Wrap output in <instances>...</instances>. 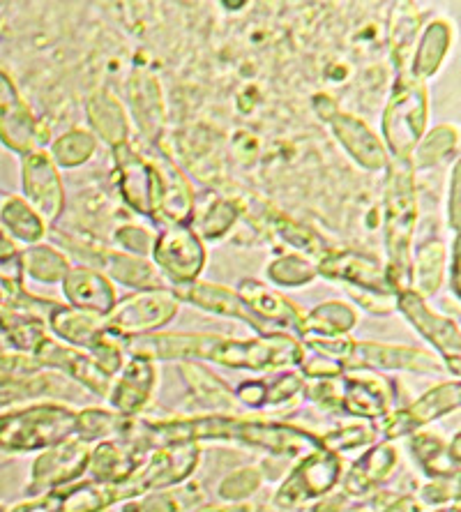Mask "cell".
<instances>
[{
    "label": "cell",
    "instance_id": "58",
    "mask_svg": "<svg viewBox=\"0 0 461 512\" xmlns=\"http://www.w3.org/2000/svg\"><path fill=\"white\" fill-rule=\"evenodd\" d=\"M314 104H316V111H319V116H321L323 120H330L332 116L339 114L337 107H335V102H332L330 97H326V95H319V97H316Z\"/></svg>",
    "mask_w": 461,
    "mask_h": 512
},
{
    "label": "cell",
    "instance_id": "5",
    "mask_svg": "<svg viewBox=\"0 0 461 512\" xmlns=\"http://www.w3.org/2000/svg\"><path fill=\"white\" fill-rule=\"evenodd\" d=\"M199 457V443L162 446L146 464L136 466L123 483L116 485L120 501L134 499V496L141 494L162 492V489L185 483V480L192 476L196 464H199Z\"/></svg>",
    "mask_w": 461,
    "mask_h": 512
},
{
    "label": "cell",
    "instance_id": "25",
    "mask_svg": "<svg viewBox=\"0 0 461 512\" xmlns=\"http://www.w3.org/2000/svg\"><path fill=\"white\" fill-rule=\"evenodd\" d=\"M238 298L249 307L256 319L266 326H282V328H293L300 333L302 316L296 305L291 303L289 298L282 296V293L272 291L270 286L256 282V280H243L238 286Z\"/></svg>",
    "mask_w": 461,
    "mask_h": 512
},
{
    "label": "cell",
    "instance_id": "53",
    "mask_svg": "<svg viewBox=\"0 0 461 512\" xmlns=\"http://www.w3.org/2000/svg\"><path fill=\"white\" fill-rule=\"evenodd\" d=\"M448 222L450 229L459 236V224H461V164L455 162L450 173V194H448Z\"/></svg>",
    "mask_w": 461,
    "mask_h": 512
},
{
    "label": "cell",
    "instance_id": "22",
    "mask_svg": "<svg viewBox=\"0 0 461 512\" xmlns=\"http://www.w3.org/2000/svg\"><path fill=\"white\" fill-rule=\"evenodd\" d=\"M173 296H176L178 300H185V303H190V305L201 307V310H206V312H213V314H219V316H229V319L245 321L259 335L270 333L266 323H261L252 312H249V307L238 298V293L226 289V286L196 280L192 284L176 286Z\"/></svg>",
    "mask_w": 461,
    "mask_h": 512
},
{
    "label": "cell",
    "instance_id": "11",
    "mask_svg": "<svg viewBox=\"0 0 461 512\" xmlns=\"http://www.w3.org/2000/svg\"><path fill=\"white\" fill-rule=\"evenodd\" d=\"M233 441L247 443V446L268 450L272 455L282 457H302L323 450L321 439L305 429L272 423V420H243L236 418V429H233Z\"/></svg>",
    "mask_w": 461,
    "mask_h": 512
},
{
    "label": "cell",
    "instance_id": "45",
    "mask_svg": "<svg viewBox=\"0 0 461 512\" xmlns=\"http://www.w3.org/2000/svg\"><path fill=\"white\" fill-rule=\"evenodd\" d=\"M180 372L185 374V379L190 381L192 390L199 397L208 399V402H213L217 406H233V393H231V390L226 388L224 383L217 379V376L210 374L206 367L185 363L183 367H180Z\"/></svg>",
    "mask_w": 461,
    "mask_h": 512
},
{
    "label": "cell",
    "instance_id": "46",
    "mask_svg": "<svg viewBox=\"0 0 461 512\" xmlns=\"http://www.w3.org/2000/svg\"><path fill=\"white\" fill-rule=\"evenodd\" d=\"M302 346H307L314 356L346 367L353 358L355 342L349 335H302Z\"/></svg>",
    "mask_w": 461,
    "mask_h": 512
},
{
    "label": "cell",
    "instance_id": "2",
    "mask_svg": "<svg viewBox=\"0 0 461 512\" xmlns=\"http://www.w3.org/2000/svg\"><path fill=\"white\" fill-rule=\"evenodd\" d=\"M418 224V192H415L413 167L406 160L388 162V183L383 201V236H385V275L392 291L411 289L413 233Z\"/></svg>",
    "mask_w": 461,
    "mask_h": 512
},
{
    "label": "cell",
    "instance_id": "17",
    "mask_svg": "<svg viewBox=\"0 0 461 512\" xmlns=\"http://www.w3.org/2000/svg\"><path fill=\"white\" fill-rule=\"evenodd\" d=\"M113 160H116L118 169V190L120 197L130 206L134 213L143 217H153L155 210V169L148 157L125 143V146L113 148Z\"/></svg>",
    "mask_w": 461,
    "mask_h": 512
},
{
    "label": "cell",
    "instance_id": "36",
    "mask_svg": "<svg viewBox=\"0 0 461 512\" xmlns=\"http://www.w3.org/2000/svg\"><path fill=\"white\" fill-rule=\"evenodd\" d=\"M0 333L7 337L14 349L30 353V356L49 337L47 323L24 310H0Z\"/></svg>",
    "mask_w": 461,
    "mask_h": 512
},
{
    "label": "cell",
    "instance_id": "44",
    "mask_svg": "<svg viewBox=\"0 0 461 512\" xmlns=\"http://www.w3.org/2000/svg\"><path fill=\"white\" fill-rule=\"evenodd\" d=\"M316 263L298 254L279 256L268 266V277L279 286H305L316 280Z\"/></svg>",
    "mask_w": 461,
    "mask_h": 512
},
{
    "label": "cell",
    "instance_id": "32",
    "mask_svg": "<svg viewBox=\"0 0 461 512\" xmlns=\"http://www.w3.org/2000/svg\"><path fill=\"white\" fill-rule=\"evenodd\" d=\"M139 466L136 457L116 441H102L88 457L86 473L93 483L118 485Z\"/></svg>",
    "mask_w": 461,
    "mask_h": 512
},
{
    "label": "cell",
    "instance_id": "51",
    "mask_svg": "<svg viewBox=\"0 0 461 512\" xmlns=\"http://www.w3.org/2000/svg\"><path fill=\"white\" fill-rule=\"evenodd\" d=\"M190 494H194V492H176V494L157 492L153 496H148L143 503H139V510H143V512H185L187 508L194 506L196 499H199V496H194L192 499Z\"/></svg>",
    "mask_w": 461,
    "mask_h": 512
},
{
    "label": "cell",
    "instance_id": "27",
    "mask_svg": "<svg viewBox=\"0 0 461 512\" xmlns=\"http://www.w3.org/2000/svg\"><path fill=\"white\" fill-rule=\"evenodd\" d=\"M49 328L65 344L74 346V349L88 351L97 337L107 333V321L100 314L74 310L70 305H56L49 312Z\"/></svg>",
    "mask_w": 461,
    "mask_h": 512
},
{
    "label": "cell",
    "instance_id": "41",
    "mask_svg": "<svg viewBox=\"0 0 461 512\" xmlns=\"http://www.w3.org/2000/svg\"><path fill=\"white\" fill-rule=\"evenodd\" d=\"M268 222L272 231H275L286 245H291L293 250L312 256V259H321V256L328 252V247L321 240V236H316V233L312 229H307L305 224L291 220V217L277 213V210H272Z\"/></svg>",
    "mask_w": 461,
    "mask_h": 512
},
{
    "label": "cell",
    "instance_id": "54",
    "mask_svg": "<svg viewBox=\"0 0 461 512\" xmlns=\"http://www.w3.org/2000/svg\"><path fill=\"white\" fill-rule=\"evenodd\" d=\"M300 367L305 376H314V379H337V376H342L344 372V365L332 363V360L319 356H314L312 360H302Z\"/></svg>",
    "mask_w": 461,
    "mask_h": 512
},
{
    "label": "cell",
    "instance_id": "33",
    "mask_svg": "<svg viewBox=\"0 0 461 512\" xmlns=\"http://www.w3.org/2000/svg\"><path fill=\"white\" fill-rule=\"evenodd\" d=\"M445 259L448 252L441 240H427L425 245H420L415 256H411V291L420 298L434 296L441 289Z\"/></svg>",
    "mask_w": 461,
    "mask_h": 512
},
{
    "label": "cell",
    "instance_id": "18",
    "mask_svg": "<svg viewBox=\"0 0 461 512\" xmlns=\"http://www.w3.org/2000/svg\"><path fill=\"white\" fill-rule=\"evenodd\" d=\"M351 367H376V370H404L418 374L441 372V360L434 353L404 344L355 342Z\"/></svg>",
    "mask_w": 461,
    "mask_h": 512
},
{
    "label": "cell",
    "instance_id": "34",
    "mask_svg": "<svg viewBox=\"0 0 461 512\" xmlns=\"http://www.w3.org/2000/svg\"><path fill=\"white\" fill-rule=\"evenodd\" d=\"M0 227L7 231V236L26 245H40L44 233H47V224L42 222V217L21 197L5 199L0 206Z\"/></svg>",
    "mask_w": 461,
    "mask_h": 512
},
{
    "label": "cell",
    "instance_id": "49",
    "mask_svg": "<svg viewBox=\"0 0 461 512\" xmlns=\"http://www.w3.org/2000/svg\"><path fill=\"white\" fill-rule=\"evenodd\" d=\"M376 436H379V432L369 425H351V427L339 429V432L323 436L321 446H323V450H330V453L339 455V450H351V448L365 446V443H372Z\"/></svg>",
    "mask_w": 461,
    "mask_h": 512
},
{
    "label": "cell",
    "instance_id": "19",
    "mask_svg": "<svg viewBox=\"0 0 461 512\" xmlns=\"http://www.w3.org/2000/svg\"><path fill=\"white\" fill-rule=\"evenodd\" d=\"M33 360L37 365L54 367V370H60L67 376H72L74 381H79L81 386H86L90 393L100 397L109 395L111 379L93 363V358H90L86 351L74 349L70 344L65 346L47 337V340L37 346V351L33 353Z\"/></svg>",
    "mask_w": 461,
    "mask_h": 512
},
{
    "label": "cell",
    "instance_id": "42",
    "mask_svg": "<svg viewBox=\"0 0 461 512\" xmlns=\"http://www.w3.org/2000/svg\"><path fill=\"white\" fill-rule=\"evenodd\" d=\"M134 418L120 416V413H109L100 409H86L79 413V432L83 443L88 441H113L116 436H127Z\"/></svg>",
    "mask_w": 461,
    "mask_h": 512
},
{
    "label": "cell",
    "instance_id": "16",
    "mask_svg": "<svg viewBox=\"0 0 461 512\" xmlns=\"http://www.w3.org/2000/svg\"><path fill=\"white\" fill-rule=\"evenodd\" d=\"M88 457L90 453L81 439H70L60 446L44 450L33 466V483H30L28 492L42 494L74 483L86 473Z\"/></svg>",
    "mask_w": 461,
    "mask_h": 512
},
{
    "label": "cell",
    "instance_id": "20",
    "mask_svg": "<svg viewBox=\"0 0 461 512\" xmlns=\"http://www.w3.org/2000/svg\"><path fill=\"white\" fill-rule=\"evenodd\" d=\"M342 393H339V406L351 416L365 420H379L388 416L392 399H395V388L388 379L374 374L351 372L342 381Z\"/></svg>",
    "mask_w": 461,
    "mask_h": 512
},
{
    "label": "cell",
    "instance_id": "8",
    "mask_svg": "<svg viewBox=\"0 0 461 512\" xmlns=\"http://www.w3.org/2000/svg\"><path fill=\"white\" fill-rule=\"evenodd\" d=\"M339 478H342V457L330 450H316L302 459L298 469L279 487L275 503L279 508L302 506V503L330 494Z\"/></svg>",
    "mask_w": 461,
    "mask_h": 512
},
{
    "label": "cell",
    "instance_id": "43",
    "mask_svg": "<svg viewBox=\"0 0 461 512\" xmlns=\"http://www.w3.org/2000/svg\"><path fill=\"white\" fill-rule=\"evenodd\" d=\"M95 148L97 141L93 134L86 130H72L58 137L54 146H51V160H54L56 167L74 169L88 162L95 155Z\"/></svg>",
    "mask_w": 461,
    "mask_h": 512
},
{
    "label": "cell",
    "instance_id": "26",
    "mask_svg": "<svg viewBox=\"0 0 461 512\" xmlns=\"http://www.w3.org/2000/svg\"><path fill=\"white\" fill-rule=\"evenodd\" d=\"M399 464V450L392 443H381V446H374L362 455L360 462L353 464L349 476L344 478V492L349 496H365L372 492L376 485H381L383 480H388L392 471L397 469Z\"/></svg>",
    "mask_w": 461,
    "mask_h": 512
},
{
    "label": "cell",
    "instance_id": "52",
    "mask_svg": "<svg viewBox=\"0 0 461 512\" xmlns=\"http://www.w3.org/2000/svg\"><path fill=\"white\" fill-rule=\"evenodd\" d=\"M116 240L125 250V254H134V256H141V259H146V256L153 252L155 236H150L146 229L127 224V227H120L116 231Z\"/></svg>",
    "mask_w": 461,
    "mask_h": 512
},
{
    "label": "cell",
    "instance_id": "6",
    "mask_svg": "<svg viewBox=\"0 0 461 512\" xmlns=\"http://www.w3.org/2000/svg\"><path fill=\"white\" fill-rule=\"evenodd\" d=\"M180 300L173 291L150 289L132 293L113 305V310L104 316L107 321V333L113 337H139L150 335L157 328H164L173 316L178 314Z\"/></svg>",
    "mask_w": 461,
    "mask_h": 512
},
{
    "label": "cell",
    "instance_id": "29",
    "mask_svg": "<svg viewBox=\"0 0 461 512\" xmlns=\"http://www.w3.org/2000/svg\"><path fill=\"white\" fill-rule=\"evenodd\" d=\"M88 123L93 127L97 137L104 139L111 148L125 146L127 137H130V123L120 102L113 97L109 90H97L90 95L86 104Z\"/></svg>",
    "mask_w": 461,
    "mask_h": 512
},
{
    "label": "cell",
    "instance_id": "57",
    "mask_svg": "<svg viewBox=\"0 0 461 512\" xmlns=\"http://www.w3.org/2000/svg\"><path fill=\"white\" fill-rule=\"evenodd\" d=\"M450 286L452 293L459 298V236H455L452 243V263H450Z\"/></svg>",
    "mask_w": 461,
    "mask_h": 512
},
{
    "label": "cell",
    "instance_id": "40",
    "mask_svg": "<svg viewBox=\"0 0 461 512\" xmlns=\"http://www.w3.org/2000/svg\"><path fill=\"white\" fill-rule=\"evenodd\" d=\"M457 148H459L457 127L438 125L436 130H432L420 139L408 162H411L413 171L427 169V167H434V164L441 162L443 157H448L450 153H457Z\"/></svg>",
    "mask_w": 461,
    "mask_h": 512
},
{
    "label": "cell",
    "instance_id": "59",
    "mask_svg": "<svg viewBox=\"0 0 461 512\" xmlns=\"http://www.w3.org/2000/svg\"><path fill=\"white\" fill-rule=\"evenodd\" d=\"M436 512H459V506L455 503V506H452V508H441V510H436Z\"/></svg>",
    "mask_w": 461,
    "mask_h": 512
},
{
    "label": "cell",
    "instance_id": "39",
    "mask_svg": "<svg viewBox=\"0 0 461 512\" xmlns=\"http://www.w3.org/2000/svg\"><path fill=\"white\" fill-rule=\"evenodd\" d=\"M67 270H70L67 256L51 245H33L28 247L26 252H21V273L33 277L35 282H42V284L63 282Z\"/></svg>",
    "mask_w": 461,
    "mask_h": 512
},
{
    "label": "cell",
    "instance_id": "7",
    "mask_svg": "<svg viewBox=\"0 0 461 512\" xmlns=\"http://www.w3.org/2000/svg\"><path fill=\"white\" fill-rule=\"evenodd\" d=\"M150 256L155 268L176 286L196 282L206 266V247L190 227H166L155 236Z\"/></svg>",
    "mask_w": 461,
    "mask_h": 512
},
{
    "label": "cell",
    "instance_id": "35",
    "mask_svg": "<svg viewBox=\"0 0 461 512\" xmlns=\"http://www.w3.org/2000/svg\"><path fill=\"white\" fill-rule=\"evenodd\" d=\"M418 30H420L418 10H415L411 3L397 5L390 21V49H392V63L397 67V74L408 72Z\"/></svg>",
    "mask_w": 461,
    "mask_h": 512
},
{
    "label": "cell",
    "instance_id": "47",
    "mask_svg": "<svg viewBox=\"0 0 461 512\" xmlns=\"http://www.w3.org/2000/svg\"><path fill=\"white\" fill-rule=\"evenodd\" d=\"M240 217V210L233 201L229 199H217L213 206L206 210V215L201 217L199 222V233L196 236H203L208 240H217L226 236L236 220Z\"/></svg>",
    "mask_w": 461,
    "mask_h": 512
},
{
    "label": "cell",
    "instance_id": "38",
    "mask_svg": "<svg viewBox=\"0 0 461 512\" xmlns=\"http://www.w3.org/2000/svg\"><path fill=\"white\" fill-rule=\"evenodd\" d=\"M413 455L429 478L457 480L459 462L452 457L450 448H445L441 436L413 434Z\"/></svg>",
    "mask_w": 461,
    "mask_h": 512
},
{
    "label": "cell",
    "instance_id": "3",
    "mask_svg": "<svg viewBox=\"0 0 461 512\" xmlns=\"http://www.w3.org/2000/svg\"><path fill=\"white\" fill-rule=\"evenodd\" d=\"M79 432V413L60 404H35L0 416V450L35 453L70 441Z\"/></svg>",
    "mask_w": 461,
    "mask_h": 512
},
{
    "label": "cell",
    "instance_id": "31",
    "mask_svg": "<svg viewBox=\"0 0 461 512\" xmlns=\"http://www.w3.org/2000/svg\"><path fill=\"white\" fill-rule=\"evenodd\" d=\"M100 273L113 277V280L132 286V289L150 291L162 289V275L148 259L125 252H102L100 256Z\"/></svg>",
    "mask_w": 461,
    "mask_h": 512
},
{
    "label": "cell",
    "instance_id": "4",
    "mask_svg": "<svg viewBox=\"0 0 461 512\" xmlns=\"http://www.w3.org/2000/svg\"><path fill=\"white\" fill-rule=\"evenodd\" d=\"M427 116L429 100L425 84L408 72H399L381 120L383 146L395 155V160H411L415 146L425 137Z\"/></svg>",
    "mask_w": 461,
    "mask_h": 512
},
{
    "label": "cell",
    "instance_id": "12",
    "mask_svg": "<svg viewBox=\"0 0 461 512\" xmlns=\"http://www.w3.org/2000/svg\"><path fill=\"white\" fill-rule=\"evenodd\" d=\"M155 169V210L153 220L166 227H187L194 215V192L185 173L173 164L169 157L157 153L148 157Z\"/></svg>",
    "mask_w": 461,
    "mask_h": 512
},
{
    "label": "cell",
    "instance_id": "10",
    "mask_svg": "<svg viewBox=\"0 0 461 512\" xmlns=\"http://www.w3.org/2000/svg\"><path fill=\"white\" fill-rule=\"evenodd\" d=\"M49 132L37 125L33 111L19 95L14 81L0 70V141L19 155H30L42 148Z\"/></svg>",
    "mask_w": 461,
    "mask_h": 512
},
{
    "label": "cell",
    "instance_id": "23",
    "mask_svg": "<svg viewBox=\"0 0 461 512\" xmlns=\"http://www.w3.org/2000/svg\"><path fill=\"white\" fill-rule=\"evenodd\" d=\"M332 134L342 143L355 162L367 171H379L388 167V150L383 141L376 137V132L365 120L355 118L351 114H335L330 120Z\"/></svg>",
    "mask_w": 461,
    "mask_h": 512
},
{
    "label": "cell",
    "instance_id": "37",
    "mask_svg": "<svg viewBox=\"0 0 461 512\" xmlns=\"http://www.w3.org/2000/svg\"><path fill=\"white\" fill-rule=\"evenodd\" d=\"M355 321H358V314L351 305L328 300L302 316L300 335H349Z\"/></svg>",
    "mask_w": 461,
    "mask_h": 512
},
{
    "label": "cell",
    "instance_id": "1",
    "mask_svg": "<svg viewBox=\"0 0 461 512\" xmlns=\"http://www.w3.org/2000/svg\"><path fill=\"white\" fill-rule=\"evenodd\" d=\"M123 344L132 356L150 360H183V363L208 360V363L254 372L279 370L305 360V346L284 333L259 335L245 342L208 333H150L125 337Z\"/></svg>",
    "mask_w": 461,
    "mask_h": 512
},
{
    "label": "cell",
    "instance_id": "24",
    "mask_svg": "<svg viewBox=\"0 0 461 512\" xmlns=\"http://www.w3.org/2000/svg\"><path fill=\"white\" fill-rule=\"evenodd\" d=\"M60 284L74 310L107 316L118 303L111 280L95 268H70Z\"/></svg>",
    "mask_w": 461,
    "mask_h": 512
},
{
    "label": "cell",
    "instance_id": "30",
    "mask_svg": "<svg viewBox=\"0 0 461 512\" xmlns=\"http://www.w3.org/2000/svg\"><path fill=\"white\" fill-rule=\"evenodd\" d=\"M452 42V30L445 21H432L425 30L420 33V40L415 44L411 65H408V74L418 81H425L434 77L441 67L445 54H448Z\"/></svg>",
    "mask_w": 461,
    "mask_h": 512
},
{
    "label": "cell",
    "instance_id": "28",
    "mask_svg": "<svg viewBox=\"0 0 461 512\" xmlns=\"http://www.w3.org/2000/svg\"><path fill=\"white\" fill-rule=\"evenodd\" d=\"M130 100L134 109V118L141 132L150 141H157L164 127V102L160 81L150 72H134L130 81Z\"/></svg>",
    "mask_w": 461,
    "mask_h": 512
},
{
    "label": "cell",
    "instance_id": "48",
    "mask_svg": "<svg viewBox=\"0 0 461 512\" xmlns=\"http://www.w3.org/2000/svg\"><path fill=\"white\" fill-rule=\"evenodd\" d=\"M261 487V473L259 469H252V466H245V469H238L231 473L229 478L222 480L219 485V496L224 501H243L249 499L256 489Z\"/></svg>",
    "mask_w": 461,
    "mask_h": 512
},
{
    "label": "cell",
    "instance_id": "21",
    "mask_svg": "<svg viewBox=\"0 0 461 512\" xmlns=\"http://www.w3.org/2000/svg\"><path fill=\"white\" fill-rule=\"evenodd\" d=\"M118 374V381H111L107 397L120 416L132 418L148 404L150 393H153L157 379L155 363L150 358L132 356Z\"/></svg>",
    "mask_w": 461,
    "mask_h": 512
},
{
    "label": "cell",
    "instance_id": "56",
    "mask_svg": "<svg viewBox=\"0 0 461 512\" xmlns=\"http://www.w3.org/2000/svg\"><path fill=\"white\" fill-rule=\"evenodd\" d=\"M422 494H425V499L432 503H443L450 499L457 501V485L452 487V480H445V483H436V485L425 487L422 489Z\"/></svg>",
    "mask_w": 461,
    "mask_h": 512
},
{
    "label": "cell",
    "instance_id": "50",
    "mask_svg": "<svg viewBox=\"0 0 461 512\" xmlns=\"http://www.w3.org/2000/svg\"><path fill=\"white\" fill-rule=\"evenodd\" d=\"M261 383H263V406L284 404L286 399L296 397L300 390L305 388V379L293 372H284L275 376V379L261 381Z\"/></svg>",
    "mask_w": 461,
    "mask_h": 512
},
{
    "label": "cell",
    "instance_id": "15",
    "mask_svg": "<svg viewBox=\"0 0 461 512\" xmlns=\"http://www.w3.org/2000/svg\"><path fill=\"white\" fill-rule=\"evenodd\" d=\"M459 395L461 388L457 381L441 383L438 388L422 395L418 402H413L408 409H402L385 418L383 425L379 427V434H383L385 439H402L406 434H415L420 427L432 423V420L459 409Z\"/></svg>",
    "mask_w": 461,
    "mask_h": 512
},
{
    "label": "cell",
    "instance_id": "14",
    "mask_svg": "<svg viewBox=\"0 0 461 512\" xmlns=\"http://www.w3.org/2000/svg\"><path fill=\"white\" fill-rule=\"evenodd\" d=\"M316 273L328 277V280L351 284L358 291L379 293V296H397L388 282V275H385L383 263L367 254L351 250L326 252L316 263Z\"/></svg>",
    "mask_w": 461,
    "mask_h": 512
},
{
    "label": "cell",
    "instance_id": "55",
    "mask_svg": "<svg viewBox=\"0 0 461 512\" xmlns=\"http://www.w3.org/2000/svg\"><path fill=\"white\" fill-rule=\"evenodd\" d=\"M349 293L355 300H358L360 307H365V310L374 312V314H388L395 310L397 296H379V293H367V291H358V289H353Z\"/></svg>",
    "mask_w": 461,
    "mask_h": 512
},
{
    "label": "cell",
    "instance_id": "60",
    "mask_svg": "<svg viewBox=\"0 0 461 512\" xmlns=\"http://www.w3.org/2000/svg\"><path fill=\"white\" fill-rule=\"evenodd\" d=\"M0 512H7V510H5V508H3V506H0Z\"/></svg>",
    "mask_w": 461,
    "mask_h": 512
},
{
    "label": "cell",
    "instance_id": "9",
    "mask_svg": "<svg viewBox=\"0 0 461 512\" xmlns=\"http://www.w3.org/2000/svg\"><path fill=\"white\" fill-rule=\"evenodd\" d=\"M395 310L406 316V321L425 337V340L436 346L441 358L448 363V370L459 376V353H461V335L459 326L448 316H441L411 289L399 291L395 300Z\"/></svg>",
    "mask_w": 461,
    "mask_h": 512
},
{
    "label": "cell",
    "instance_id": "13",
    "mask_svg": "<svg viewBox=\"0 0 461 512\" xmlns=\"http://www.w3.org/2000/svg\"><path fill=\"white\" fill-rule=\"evenodd\" d=\"M21 178H24L28 206L42 217L44 224L56 222L65 210V187L51 155L44 150L26 155Z\"/></svg>",
    "mask_w": 461,
    "mask_h": 512
}]
</instances>
